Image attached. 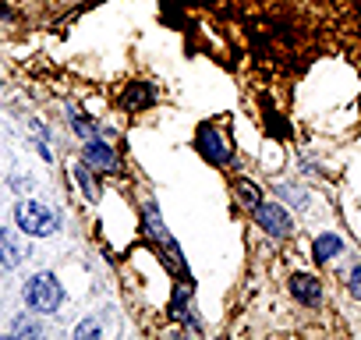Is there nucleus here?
I'll list each match as a JSON object with an SVG mask.
<instances>
[{"instance_id":"nucleus-1","label":"nucleus","mask_w":361,"mask_h":340,"mask_svg":"<svg viewBox=\"0 0 361 340\" xmlns=\"http://www.w3.org/2000/svg\"><path fill=\"white\" fill-rule=\"evenodd\" d=\"M25 305L39 315V312H57L61 301H64V287L54 273H32L25 280V291H22Z\"/></svg>"},{"instance_id":"nucleus-2","label":"nucleus","mask_w":361,"mask_h":340,"mask_svg":"<svg viewBox=\"0 0 361 340\" xmlns=\"http://www.w3.org/2000/svg\"><path fill=\"white\" fill-rule=\"evenodd\" d=\"M15 220H18V227H22L25 234H32V238H50V234L57 231V213H54L50 206H43L39 199H22V202L15 206Z\"/></svg>"},{"instance_id":"nucleus-3","label":"nucleus","mask_w":361,"mask_h":340,"mask_svg":"<svg viewBox=\"0 0 361 340\" xmlns=\"http://www.w3.org/2000/svg\"><path fill=\"white\" fill-rule=\"evenodd\" d=\"M199 152H202L209 163H216V166H227V163H231V156H234L231 142H227L216 128H209V124H202V128H199Z\"/></svg>"},{"instance_id":"nucleus-4","label":"nucleus","mask_w":361,"mask_h":340,"mask_svg":"<svg viewBox=\"0 0 361 340\" xmlns=\"http://www.w3.org/2000/svg\"><path fill=\"white\" fill-rule=\"evenodd\" d=\"M252 213H255V224H259L266 234H273V238H287V234H290V227H294V224H290V217H287L276 202H259Z\"/></svg>"},{"instance_id":"nucleus-5","label":"nucleus","mask_w":361,"mask_h":340,"mask_svg":"<svg viewBox=\"0 0 361 340\" xmlns=\"http://www.w3.org/2000/svg\"><path fill=\"white\" fill-rule=\"evenodd\" d=\"M82 159L89 163V170L96 166V170H103V174H110V170L117 166V152H114L106 142H99L96 135L85 142V149H82Z\"/></svg>"},{"instance_id":"nucleus-6","label":"nucleus","mask_w":361,"mask_h":340,"mask_svg":"<svg viewBox=\"0 0 361 340\" xmlns=\"http://www.w3.org/2000/svg\"><path fill=\"white\" fill-rule=\"evenodd\" d=\"M290 294H294V301H301L308 308L322 305V284L315 277H308V273H294L290 277Z\"/></svg>"},{"instance_id":"nucleus-7","label":"nucleus","mask_w":361,"mask_h":340,"mask_svg":"<svg viewBox=\"0 0 361 340\" xmlns=\"http://www.w3.org/2000/svg\"><path fill=\"white\" fill-rule=\"evenodd\" d=\"M152 103H156V89H152L149 82H131V85H124V92H121V107L131 110V114H138V110H145V107H152Z\"/></svg>"},{"instance_id":"nucleus-8","label":"nucleus","mask_w":361,"mask_h":340,"mask_svg":"<svg viewBox=\"0 0 361 340\" xmlns=\"http://www.w3.org/2000/svg\"><path fill=\"white\" fill-rule=\"evenodd\" d=\"M22 259H25V252H22V241H18V238L8 231V227H0V273L15 269Z\"/></svg>"},{"instance_id":"nucleus-9","label":"nucleus","mask_w":361,"mask_h":340,"mask_svg":"<svg viewBox=\"0 0 361 340\" xmlns=\"http://www.w3.org/2000/svg\"><path fill=\"white\" fill-rule=\"evenodd\" d=\"M312 252H315V262H329V259H336L343 252V241L336 234H319L315 245H312Z\"/></svg>"},{"instance_id":"nucleus-10","label":"nucleus","mask_w":361,"mask_h":340,"mask_svg":"<svg viewBox=\"0 0 361 340\" xmlns=\"http://www.w3.org/2000/svg\"><path fill=\"white\" fill-rule=\"evenodd\" d=\"M238 195H241V202H245L248 210H255V206L262 202V195H259V188H255L252 181H238Z\"/></svg>"},{"instance_id":"nucleus-11","label":"nucleus","mask_w":361,"mask_h":340,"mask_svg":"<svg viewBox=\"0 0 361 340\" xmlns=\"http://www.w3.org/2000/svg\"><path fill=\"white\" fill-rule=\"evenodd\" d=\"M78 181H82V188H85V199L96 202V185H92V178H89V163H85V159L78 163Z\"/></svg>"},{"instance_id":"nucleus-12","label":"nucleus","mask_w":361,"mask_h":340,"mask_svg":"<svg viewBox=\"0 0 361 340\" xmlns=\"http://www.w3.org/2000/svg\"><path fill=\"white\" fill-rule=\"evenodd\" d=\"M71 121H75V128H78V131H82L85 138H92V135H96V124H92L89 117H82L78 110H71Z\"/></svg>"},{"instance_id":"nucleus-13","label":"nucleus","mask_w":361,"mask_h":340,"mask_svg":"<svg viewBox=\"0 0 361 340\" xmlns=\"http://www.w3.org/2000/svg\"><path fill=\"white\" fill-rule=\"evenodd\" d=\"M75 336H78V340H89V336H99V322H96V319H85V322H82V326L75 329Z\"/></svg>"},{"instance_id":"nucleus-14","label":"nucleus","mask_w":361,"mask_h":340,"mask_svg":"<svg viewBox=\"0 0 361 340\" xmlns=\"http://www.w3.org/2000/svg\"><path fill=\"white\" fill-rule=\"evenodd\" d=\"M347 287H350L354 298H361V266H354V269L347 273Z\"/></svg>"},{"instance_id":"nucleus-15","label":"nucleus","mask_w":361,"mask_h":340,"mask_svg":"<svg viewBox=\"0 0 361 340\" xmlns=\"http://www.w3.org/2000/svg\"><path fill=\"white\" fill-rule=\"evenodd\" d=\"M15 333H36V336H39V333H43V326H39V322H36V326H32V322H18V326H15Z\"/></svg>"}]
</instances>
